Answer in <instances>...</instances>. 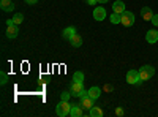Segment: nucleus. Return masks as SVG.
Instances as JSON below:
<instances>
[{"instance_id": "obj_1", "label": "nucleus", "mask_w": 158, "mask_h": 117, "mask_svg": "<svg viewBox=\"0 0 158 117\" xmlns=\"http://www.w3.org/2000/svg\"><path fill=\"white\" fill-rule=\"evenodd\" d=\"M153 74H155V68L150 67V65H144V67L139 68V77H141V81H149Z\"/></svg>"}, {"instance_id": "obj_2", "label": "nucleus", "mask_w": 158, "mask_h": 117, "mask_svg": "<svg viewBox=\"0 0 158 117\" xmlns=\"http://www.w3.org/2000/svg\"><path fill=\"white\" fill-rule=\"evenodd\" d=\"M71 95H73V97H81V98H82L84 95H87L85 89H84V84L73 81V82H71Z\"/></svg>"}, {"instance_id": "obj_3", "label": "nucleus", "mask_w": 158, "mask_h": 117, "mask_svg": "<svg viewBox=\"0 0 158 117\" xmlns=\"http://www.w3.org/2000/svg\"><path fill=\"white\" fill-rule=\"evenodd\" d=\"M70 111H71V105H70V103H68V101L60 100V103L57 105V109H56L57 115L65 117V115H68V114H70Z\"/></svg>"}, {"instance_id": "obj_4", "label": "nucleus", "mask_w": 158, "mask_h": 117, "mask_svg": "<svg viewBox=\"0 0 158 117\" xmlns=\"http://www.w3.org/2000/svg\"><path fill=\"white\" fill-rule=\"evenodd\" d=\"M122 25H125V27H131V25L135 24V15L131 11H123L122 13Z\"/></svg>"}, {"instance_id": "obj_5", "label": "nucleus", "mask_w": 158, "mask_h": 117, "mask_svg": "<svg viewBox=\"0 0 158 117\" xmlns=\"http://www.w3.org/2000/svg\"><path fill=\"white\" fill-rule=\"evenodd\" d=\"M127 82L128 84H141V77H139V71L136 70H130L127 73Z\"/></svg>"}, {"instance_id": "obj_6", "label": "nucleus", "mask_w": 158, "mask_h": 117, "mask_svg": "<svg viewBox=\"0 0 158 117\" xmlns=\"http://www.w3.org/2000/svg\"><path fill=\"white\" fill-rule=\"evenodd\" d=\"M146 41L149 43V44H153V43H156L158 41V30H149L147 32V35H146Z\"/></svg>"}, {"instance_id": "obj_7", "label": "nucleus", "mask_w": 158, "mask_h": 117, "mask_svg": "<svg viewBox=\"0 0 158 117\" xmlns=\"http://www.w3.org/2000/svg\"><path fill=\"white\" fill-rule=\"evenodd\" d=\"M94 18L97 21H103V19H106V10H104L103 6H98L94 10Z\"/></svg>"}, {"instance_id": "obj_8", "label": "nucleus", "mask_w": 158, "mask_h": 117, "mask_svg": "<svg viewBox=\"0 0 158 117\" xmlns=\"http://www.w3.org/2000/svg\"><path fill=\"white\" fill-rule=\"evenodd\" d=\"M6 36L8 38H16L18 33H19V29H18V25L16 24H11V25H6Z\"/></svg>"}, {"instance_id": "obj_9", "label": "nucleus", "mask_w": 158, "mask_h": 117, "mask_svg": "<svg viewBox=\"0 0 158 117\" xmlns=\"http://www.w3.org/2000/svg\"><path fill=\"white\" fill-rule=\"evenodd\" d=\"M94 101H95V100L92 98V97L84 95V97H82V101H81V106H82L84 109H90L92 106H95V105H94Z\"/></svg>"}, {"instance_id": "obj_10", "label": "nucleus", "mask_w": 158, "mask_h": 117, "mask_svg": "<svg viewBox=\"0 0 158 117\" xmlns=\"http://www.w3.org/2000/svg\"><path fill=\"white\" fill-rule=\"evenodd\" d=\"M0 8H2V11L8 13V11L15 10V3H13L11 0H2V2H0Z\"/></svg>"}, {"instance_id": "obj_11", "label": "nucleus", "mask_w": 158, "mask_h": 117, "mask_svg": "<svg viewBox=\"0 0 158 117\" xmlns=\"http://www.w3.org/2000/svg\"><path fill=\"white\" fill-rule=\"evenodd\" d=\"M141 16H142L144 21H152V18H153V11H152L149 6H144V8L141 10Z\"/></svg>"}, {"instance_id": "obj_12", "label": "nucleus", "mask_w": 158, "mask_h": 117, "mask_svg": "<svg viewBox=\"0 0 158 117\" xmlns=\"http://www.w3.org/2000/svg\"><path fill=\"white\" fill-rule=\"evenodd\" d=\"M70 115H71V117H81V115H82V106H81V105H71Z\"/></svg>"}, {"instance_id": "obj_13", "label": "nucleus", "mask_w": 158, "mask_h": 117, "mask_svg": "<svg viewBox=\"0 0 158 117\" xmlns=\"http://www.w3.org/2000/svg\"><path fill=\"white\" fill-rule=\"evenodd\" d=\"M87 95L92 97L94 100H97V98H100V95H101V89H100V87H90V89L87 90Z\"/></svg>"}, {"instance_id": "obj_14", "label": "nucleus", "mask_w": 158, "mask_h": 117, "mask_svg": "<svg viewBox=\"0 0 158 117\" xmlns=\"http://www.w3.org/2000/svg\"><path fill=\"white\" fill-rule=\"evenodd\" d=\"M70 43H71L73 48H79V46L82 44V36H81V35H77V33H74V35L70 38Z\"/></svg>"}, {"instance_id": "obj_15", "label": "nucleus", "mask_w": 158, "mask_h": 117, "mask_svg": "<svg viewBox=\"0 0 158 117\" xmlns=\"http://www.w3.org/2000/svg\"><path fill=\"white\" fill-rule=\"evenodd\" d=\"M112 10H114V13L122 15V13L125 11V3L122 2V0H117V2H114V5H112Z\"/></svg>"}, {"instance_id": "obj_16", "label": "nucleus", "mask_w": 158, "mask_h": 117, "mask_svg": "<svg viewBox=\"0 0 158 117\" xmlns=\"http://www.w3.org/2000/svg\"><path fill=\"white\" fill-rule=\"evenodd\" d=\"M89 111H90V112H89L90 117H101V115H103V111H101L98 106H92Z\"/></svg>"}, {"instance_id": "obj_17", "label": "nucleus", "mask_w": 158, "mask_h": 117, "mask_svg": "<svg viewBox=\"0 0 158 117\" xmlns=\"http://www.w3.org/2000/svg\"><path fill=\"white\" fill-rule=\"evenodd\" d=\"M74 33H76V29H74V27H67V29L63 30V38H67V40H70V38H71Z\"/></svg>"}, {"instance_id": "obj_18", "label": "nucleus", "mask_w": 158, "mask_h": 117, "mask_svg": "<svg viewBox=\"0 0 158 117\" xmlns=\"http://www.w3.org/2000/svg\"><path fill=\"white\" fill-rule=\"evenodd\" d=\"M109 19H111L112 24H120L122 22V15H118V13H112Z\"/></svg>"}, {"instance_id": "obj_19", "label": "nucleus", "mask_w": 158, "mask_h": 117, "mask_svg": "<svg viewBox=\"0 0 158 117\" xmlns=\"http://www.w3.org/2000/svg\"><path fill=\"white\" fill-rule=\"evenodd\" d=\"M73 81H76V82H84V73H82V71H76V73L73 74Z\"/></svg>"}, {"instance_id": "obj_20", "label": "nucleus", "mask_w": 158, "mask_h": 117, "mask_svg": "<svg viewBox=\"0 0 158 117\" xmlns=\"http://www.w3.org/2000/svg\"><path fill=\"white\" fill-rule=\"evenodd\" d=\"M11 19L15 21V24L18 25V24H22V21H24V16L21 15V13H18V15H15V16H13Z\"/></svg>"}, {"instance_id": "obj_21", "label": "nucleus", "mask_w": 158, "mask_h": 117, "mask_svg": "<svg viewBox=\"0 0 158 117\" xmlns=\"http://www.w3.org/2000/svg\"><path fill=\"white\" fill-rule=\"evenodd\" d=\"M0 76H2V81H0V84H2V86H5V84L8 82V74H6L5 71H2V74H0Z\"/></svg>"}, {"instance_id": "obj_22", "label": "nucleus", "mask_w": 158, "mask_h": 117, "mask_svg": "<svg viewBox=\"0 0 158 117\" xmlns=\"http://www.w3.org/2000/svg\"><path fill=\"white\" fill-rule=\"evenodd\" d=\"M70 97H71V92H63V94H62V100H63V101H68Z\"/></svg>"}, {"instance_id": "obj_23", "label": "nucleus", "mask_w": 158, "mask_h": 117, "mask_svg": "<svg viewBox=\"0 0 158 117\" xmlns=\"http://www.w3.org/2000/svg\"><path fill=\"white\" fill-rule=\"evenodd\" d=\"M152 24L155 25V27H158V15H153V18H152Z\"/></svg>"}, {"instance_id": "obj_24", "label": "nucleus", "mask_w": 158, "mask_h": 117, "mask_svg": "<svg viewBox=\"0 0 158 117\" xmlns=\"http://www.w3.org/2000/svg\"><path fill=\"white\" fill-rule=\"evenodd\" d=\"M115 114H117V115H123V109H122V108H117V109H115Z\"/></svg>"}, {"instance_id": "obj_25", "label": "nucleus", "mask_w": 158, "mask_h": 117, "mask_svg": "<svg viewBox=\"0 0 158 117\" xmlns=\"http://www.w3.org/2000/svg\"><path fill=\"white\" fill-rule=\"evenodd\" d=\"M29 5H35V3H38V0H25Z\"/></svg>"}, {"instance_id": "obj_26", "label": "nucleus", "mask_w": 158, "mask_h": 117, "mask_svg": "<svg viewBox=\"0 0 158 117\" xmlns=\"http://www.w3.org/2000/svg\"><path fill=\"white\" fill-rule=\"evenodd\" d=\"M87 3H89V5H95V3H98V2H97V0H87Z\"/></svg>"}, {"instance_id": "obj_27", "label": "nucleus", "mask_w": 158, "mask_h": 117, "mask_svg": "<svg viewBox=\"0 0 158 117\" xmlns=\"http://www.w3.org/2000/svg\"><path fill=\"white\" fill-rule=\"evenodd\" d=\"M97 2H98V3H108L109 0H97Z\"/></svg>"}]
</instances>
